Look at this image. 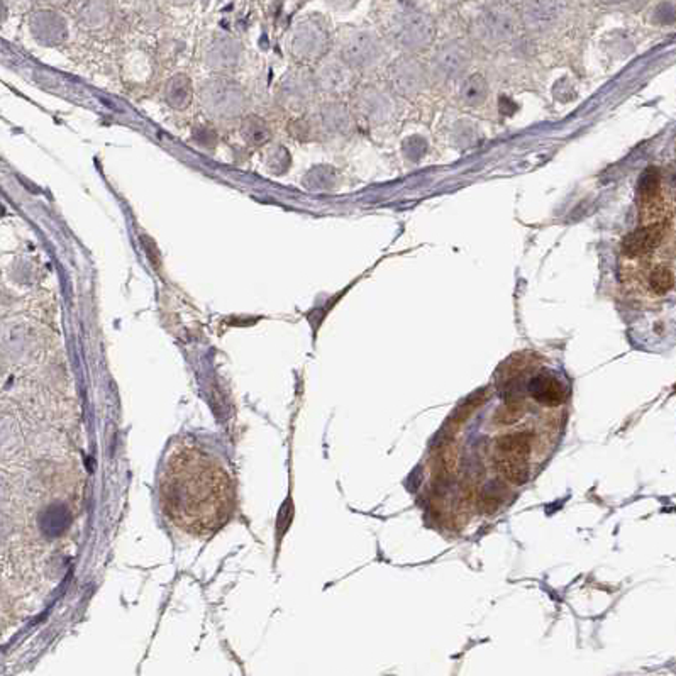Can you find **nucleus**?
Masks as SVG:
<instances>
[{
  "instance_id": "1",
  "label": "nucleus",
  "mask_w": 676,
  "mask_h": 676,
  "mask_svg": "<svg viewBox=\"0 0 676 676\" xmlns=\"http://www.w3.org/2000/svg\"><path fill=\"white\" fill-rule=\"evenodd\" d=\"M159 505L178 529L212 535L233 517V478L214 456L183 444L171 451L159 475Z\"/></svg>"
},
{
  "instance_id": "2",
  "label": "nucleus",
  "mask_w": 676,
  "mask_h": 676,
  "mask_svg": "<svg viewBox=\"0 0 676 676\" xmlns=\"http://www.w3.org/2000/svg\"><path fill=\"white\" fill-rule=\"evenodd\" d=\"M639 219L641 226L673 224V199L656 168H649L639 183Z\"/></svg>"
},
{
  "instance_id": "3",
  "label": "nucleus",
  "mask_w": 676,
  "mask_h": 676,
  "mask_svg": "<svg viewBox=\"0 0 676 676\" xmlns=\"http://www.w3.org/2000/svg\"><path fill=\"white\" fill-rule=\"evenodd\" d=\"M673 224H653L641 226L624 239V254L632 259L656 258V253L666 244Z\"/></svg>"
},
{
  "instance_id": "4",
  "label": "nucleus",
  "mask_w": 676,
  "mask_h": 676,
  "mask_svg": "<svg viewBox=\"0 0 676 676\" xmlns=\"http://www.w3.org/2000/svg\"><path fill=\"white\" fill-rule=\"evenodd\" d=\"M644 271V287L651 297H663L675 287V270L668 261L656 258L639 259Z\"/></svg>"
},
{
  "instance_id": "5",
  "label": "nucleus",
  "mask_w": 676,
  "mask_h": 676,
  "mask_svg": "<svg viewBox=\"0 0 676 676\" xmlns=\"http://www.w3.org/2000/svg\"><path fill=\"white\" fill-rule=\"evenodd\" d=\"M673 222L676 224V197L673 199Z\"/></svg>"
}]
</instances>
